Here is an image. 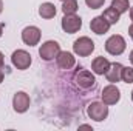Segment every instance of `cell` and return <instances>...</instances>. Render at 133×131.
<instances>
[{
    "mask_svg": "<svg viewBox=\"0 0 133 131\" xmlns=\"http://www.w3.org/2000/svg\"><path fill=\"white\" fill-rule=\"evenodd\" d=\"M59 53H61V45H59L56 40H46V42L42 43L40 48H39V56H40V59H42V60H46V62L56 59Z\"/></svg>",
    "mask_w": 133,
    "mask_h": 131,
    "instance_id": "obj_4",
    "label": "cell"
},
{
    "mask_svg": "<svg viewBox=\"0 0 133 131\" xmlns=\"http://www.w3.org/2000/svg\"><path fill=\"white\" fill-rule=\"evenodd\" d=\"M125 39L119 34H113L105 42V51L111 56H121L125 51Z\"/></svg>",
    "mask_w": 133,
    "mask_h": 131,
    "instance_id": "obj_1",
    "label": "cell"
},
{
    "mask_svg": "<svg viewBox=\"0 0 133 131\" xmlns=\"http://www.w3.org/2000/svg\"><path fill=\"white\" fill-rule=\"evenodd\" d=\"M108 68H110V62H108V59H105V57H96L93 62H91V69H93V72L95 74H98V76H104L107 71H108Z\"/></svg>",
    "mask_w": 133,
    "mask_h": 131,
    "instance_id": "obj_14",
    "label": "cell"
},
{
    "mask_svg": "<svg viewBox=\"0 0 133 131\" xmlns=\"http://www.w3.org/2000/svg\"><path fill=\"white\" fill-rule=\"evenodd\" d=\"M30 103H31L30 96H28L25 91H17V93L14 94V97H12V108H14L16 113H20V114H22V113L28 111Z\"/></svg>",
    "mask_w": 133,
    "mask_h": 131,
    "instance_id": "obj_9",
    "label": "cell"
},
{
    "mask_svg": "<svg viewBox=\"0 0 133 131\" xmlns=\"http://www.w3.org/2000/svg\"><path fill=\"white\" fill-rule=\"evenodd\" d=\"M129 11H130V19H132V22H133V8H130Z\"/></svg>",
    "mask_w": 133,
    "mask_h": 131,
    "instance_id": "obj_25",
    "label": "cell"
},
{
    "mask_svg": "<svg viewBox=\"0 0 133 131\" xmlns=\"http://www.w3.org/2000/svg\"><path fill=\"white\" fill-rule=\"evenodd\" d=\"M3 28H5V25L0 22V37H2V34H3Z\"/></svg>",
    "mask_w": 133,
    "mask_h": 131,
    "instance_id": "obj_24",
    "label": "cell"
},
{
    "mask_svg": "<svg viewBox=\"0 0 133 131\" xmlns=\"http://www.w3.org/2000/svg\"><path fill=\"white\" fill-rule=\"evenodd\" d=\"M132 102H133V91H132Z\"/></svg>",
    "mask_w": 133,
    "mask_h": 131,
    "instance_id": "obj_28",
    "label": "cell"
},
{
    "mask_svg": "<svg viewBox=\"0 0 133 131\" xmlns=\"http://www.w3.org/2000/svg\"><path fill=\"white\" fill-rule=\"evenodd\" d=\"M129 35H130V37L133 39V23L130 25V26H129Z\"/></svg>",
    "mask_w": 133,
    "mask_h": 131,
    "instance_id": "obj_22",
    "label": "cell"
},
{
    "mask_svg": "<svg viewBox=\"0 0 133 131\" xmlns=\"http://www.w3.org/2000/svg\"><path fill=\"white\" fill-rule=\"evenodd\" d=\"M3 76H5V72H3V65H0V83L3 82Z\"/></svg>",
    "mask_w": 133,
    "mask_h": 131,
    "instance_id": "obj_21",
    "label": "cell"
},
{
    "mask_svg": "<svg viewBox=\"0 0 133 131\" xmlns=\"http://www.w3.org/2000/svg\"><path fill=\"white\" fill-rule=\"evenodd\" d=\"M87 114H88V117L91 120L102 122L108 116V105H105L104 102H91L87 106Z\"/></svg>",
    "mask_w": 133,
    "mask_h": 131,
    "instance_id": "obj_3",
    "label": "cell"
},
{
    "mask_svg": "<svg viewBox=\"0 0 133 131\" xmlns=\"http://www.w3.org/2000/svg\"><path fill=\"white\" fill-rule=\"evenodd\" d=\"M73 51L79 57H88L95 51V42L90 37H85V35L84 37H79L73 43Z\"/></svg>",
    "mask_w": 133,
    "mask_h": 131,
    "instance_id": "obj_2",
    "label": "cell"
},
{
    "mask_svg": "<svg viewBox=\"0 0 133 131\" xmlns=\"http://www.w3.org/2000/svg\"><path fill=\"white\" fill-rule=\"evenodd\" d=\"M101 97H102V102L105 105H116L119 102V99H121V91L115 83H110L102 90Z\"/></svg>",
    "mask_w": 133,
    "mask_h": 131,
    "instance_id": "obj_8",
    "label": "cell"
},
{
    "mask_svg": "<svg viewBox=\"0 0 133 131\" xmlns=\"http://www.w3.org/2000/svg\"><path fill=\"white\" fill-rule=\"evenodd\" d=\"M102 17L110 23V25H116L118 22H119V17H121V14L115 9V8H107L105 11H104V14H102Z\"/></svg>",
    "mask_w": 133,
    "mask_h": 131,
    "instance_id": "obj_16",
    "label": "cell"
},
{
    "mask_svg": "<svg viewBox=\"0 0 133 131\" xmlns=\"http://www.w3.org/2000/svg\"><path fill=\"white\" fill-rule=\"evenodd\" d=\"M3 62H5V56H3L2 51H0V65H3Z\"/></svg>",
    "mask_w": 133,
    "mask_h": 131,
    "instance_id": "obj_23",
    "label": "cell"
},
{
    "mask_svg": "<svg viewBox=\"0 0 133 131\" xmlns=\"http://www.w3.org/2000/svg\"><path fill=\"white\" fill-rule=\"evenodd\" d=\"M121 80H124L125 83H133V66H124L122 68Z\"/></svg>",
    "mask_w": 133,
    "mask_h": 131,
    "instance_id": "obj_19",
    "label": "cell"
},
{
    "mask_svg": "<svg viewBox=\"0 0 133 131\" xmlns=\"http://www.w3.org/2000/svg\"><path fill=\"white\" fill-rule=\"evenodd\" d=\"M74 82H76V85H77L79 88H82V90H90V88H93V86L96 85L95 76H93L90 71L84 69V68H81V69L76 72Z\"/></svg>",
    "mask_w": 133,
    "mask_h": 131,
    "instance_id": "obj_6",
    "label": "cell"
},
{
    "mask_svg": "<svg viewBox=\"0 0 133 131\" xmlns=\"http://www.w3.org/2000/svg\"><path fill=\"white\" fill-rule=\"evenodd\" d=\"M40 35H42V33L37 26H26L22 31V40L28 46H36L40 42Z\"/></svg>",
    "mask_w": 133,
    "mask_h": 131,
    "instance_id": "obj_10",
    "label": "cell"
},
{
    "mask_svg": "<svg viewBox=\"0 0 133 131\" xmlns=\"http://www.w3.org/2000/svg\"><path fill=\"white\" fill-rule=\"evenodd\" d=\"M56 62H57V66L61 69H71L76 65V57L68 51H61L56 57Z\"/></svg>",
    "mask_w": 133,
    "mask_h": 131,
    "instance_id": "obj_11",
    "label": "cell"
},
{
    "mask_svg": "<svg viewBox=\"0 0 133 131\" xmlns=\"http://www.w3.org/2000/svg\"><path fill=\"white\" fill-rule=\"evenodd\" d=\"M2 11H3V2L0 0V14H2Z\"/></svg>",
    "mask_w": 133,
    "mask_h": 131,
    "instance_id": "obj_26",
    "label": "cell"
},
{
    "mask_svg": "<svg viewBox=\"0 0 133 131\" xmlns=\"http://www.w3.org/2000/svg\"><path fill=\"white\" fill-rule=\"evenodd\" d=\"M11 62H12V65L16 66L17 69L23 71V69L30 68L33 59H31V54L28 51H25V49H16L12 53V56H11Z\"/></svg>",
    "mask_w": 133,
    "mask_h": 131,
    "instance_id": "obj_5",
    "label": "cell"
},
{
    "mask_svg": "<svg viewBox=\"0 0 133 131\" xmlns=\"http://www.w3.org/2000/svg\"><path fill=\"white\" fill-rule=\"evenodd\" d=\"M122 68L124 66L121 65L119 62H115V63H110V68L108 71L105 72V77L110 83H116L121 80V74H122Z\"/></svg>",
    "mask_w": 133,
    "mask_h": 131,
    "instance_id": "obj_13",
    "label": "cell"
},
{
    "mask_svg": "<svg viewBox=\"0 0 133 131\" xmlns=\"http://www.w3.org/2000/svg\"><path fill=\"white\" fill-rule=\"evenodd\" d=\"M61 2H65V0H61Z\"/></svg>",
    "mask_w": 133,
    "mask_h": 131,
    "instance_id": "obj_29",
    "label": "cell"
},
{
    "mask_svg": "<svg viewBox=\"0 0 133 131\" xmlns=\"http://www.w3.org/2000/svg\"><path fill=\"white\" fill-rule=\"evenodd\" d=\"M130 62H132V65H133V51L130 53Z\"/></svg>",
    "mask_w": 133,
    "mask_h": 131,
    "instance_id": "obj_27",
    "label": "cell"
},
{
    "mask_svg": "<svg viewBox=\"0 0 133 131\" xmlns=\"http://www.w3.org/2000/svg\"><path fill=\"white\" fill-rule=\"evenodd\" d=\"M79 9L77 0H65L62 5V11L64 14H76V11Z\"/></svg>",
    "mask_w": 133,
    "mask_h": 131,
    "instance_id": "obj_18",
    "label": "cell"
},
{
    "mask_svg": "<svg viewBox=\"0 0 133 131\" xmlns=\"http://www.w3.org/2000/svg\"><path fill=\"white\" fill-rule=\"evenodd\" d=\"M39 16L42 19H53L56 16V6L50 2H45L39 6Z\"/></svg>",
    "mask_w": 133,
    "mask_h": 131,
    "instance_id": "obj_15",
    "label": "cell"
},
{
    "mask_svg": "<svg viewBox=\"0 0 133 131\" xmlns=\"http://www.w3.org/2000/svg\"><path fill=\"white\" fill-rule=\"evenodd\" d=\"M110 23L102 17V16H98V17H95L91 22H90V28H91V31L95 34H98V35H102V34L108 33V30H110Z\"/></svg>",
    "mask_w": 133,
    "mask_h": 131,
    "instance_id": "obj_12",
    "label": "cell"
},
{
    "mask_svg": "<svg viewBox=\"0 0 133 131\" xmlns=\"http://www.w3.org/2000/svg\"><path fill=\"white\" fill-rule=\"evenodd\" d=\"M111 8H115L119 14H124L130 9L129 0H111Z\"/></svg>",
    "mask_w": 133,
    "mask_h": 131,
    "instance_id": "obj_17",
    "label": "cell"
},
{
    "mask_svg": "<svg viewBox=\"0 0 133 131\" xmlns=\"http://www.w3.org/2000/svg\"><path fill=\"white\" fill-rule=\"evenodd\" d=\"M82 28V19L76 14H65L62 19V30L68 34L77 33Z\"/></svg>",
    "mask_w": 133,
    "mask_h": 131,
    "instance_id": "obj_7",
    "label": "cell"
},
{
    "mask_svg": "<svg viewBox=\"0 0 133 131\" xmlns=\"http://www.w3.org/2000/svg\"><path fill=\"white\" fill-rule=\"evenodd\" d=\"M85 3H87V6L91 8V9H99V8L104 6L105 0H85Z\"/></svg>",
    "mask_w": 133,
    "mask_h": 131,
    "instance_id": "obj_20",
    "label": "cell"
}]
</instances>
